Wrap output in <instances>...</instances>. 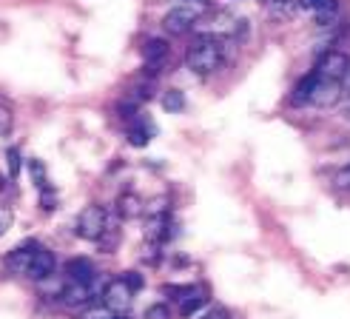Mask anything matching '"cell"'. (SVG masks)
<instances>
[{
	"instance_id": "6da1fadb",
	"label": "cell",
	"mask_w": 350,
	"mask_h": 319,
	"mask_svg": "<svg viewBox=\"0 0 350 319\" xmlns=\"http://www.w3.org/2000/svg\"><path fill=\"white\" fill-rule=\"evenodd\" d=\"M222 63V40L214 34H205L194 43V49L188 51V68L197 75H211L214 68Z\"/></svg>"
},
{
	"instance_id": "44dd1931",
	"label": "cell",
	"mask_w": 350,
	"mask_h": 319,
	"mask_svg": "<svg viewBox=\"0 0 350 319\" xmlns=\"http://www.w3.org/2000/svg\"><path fill=\"white\" fill-rule=\"evenodd\" d=\"M342 109L350 114V63H347V72H345V77H342Z\"/></svg>"
},
{
	"instance_id": "4fadbf2b",
	"label": "cell",
	"mask_w": 350,
	"mask_h": 319,
	"mask_svg": "<svg viewBox=\"0 0 350 319\" xmlns=\"http://www.w3.org/2000/svg\"><path fill=\"white\" fill-rule=\"evenodd\" d=\"M143 58H146V66H148V68L163 66L165 58H168V43H165L163 38H151V40L143 46Z\"/></svg>"
},
{
	"instance_id": "30bf717a",
	"label": "cell",
	"mask_w": 350,
	"mask_h": 319,
	"mask_svg": "<svg viewBox=\"0 0 350 319\" xmlns=\"http://www.w3.org/2000/svg\"><path fill=\"white\" fill-rule=\"evenodd\" d=\"M171 294L177 296V305H180V314L183 316H191V314H197L208 299L200 288H171Z\"/></svg>"
},
{
	"instance_id": "cb8c5ba5",
	"label": "cell",
	"mask_w": 350,
	"mask_h": 319,
	"mask_svg": "<svg viewBox=\"0 0 350 319\" xmlns=\"http://www.w3.org/2000/svg\"><path fill=\"white\" fill-rule=\"evenodd\" d=\"M122 279H126V285L137 294L139 288H143V277H139V274H134V271H129V274H122Z\"/></svg>"
},
{
	"instance_id": "f546056e",
	"label": "cell",
	"mask_w": 350,
	"mask_h": 319,
	"mask_svg": "<svg viewBox=\"0 0 350 319\" xmlns=\"http://www.w3.org/2000/svg\"><path fill=\"white\" fill-rule=\"evenodd\" d=\"M114 319H126V316H114Z\"/></svg>"
},
{
	"instance_id": "277c9868",
	"label": "cell",
	"mask_w": 350,
	"mask_h": 319,
	"mask_svg": "<svg viewBox=\"0 0 350 319\" xmlns=\"http://www.w3.org/2000/svg\"><path fill=\"white\" fill-rule=\"evenodd\" d=\"M131 299H134V291L126 285V279H122V277L106 282V288H103V294H100V303L106 308H111L117 316L131 308Z\"/></svg>"
},
{
	"instance_id": "9a60e30c",
	"label": "cell",
	"mask_w": 350,
	"mask_h": 319,
	"mask_svg": "<svg viewBox=\"0 0 350 319\" xmlns=\"http://www.w3.org/2000/svg\"><path fill=\"white\" fill-rule=\"evenodd\" d=\"M151 134H154V126H146V123L139 120L137 126H131V129H129V143H131V146H137V149H143V146H148Z\"/></svg>"
},
{
	"instance_id": "8fae6325",
	"label": "cell",
	"mask_w": 350,
	"mask_h": 319,
	"mask_svg": "<svg viewBox=\"0 0 350 319\" xmlns=\"http://www.w3.org/2000/svg\"><path fill=\"white\" fill-rule=\"evenodd\" d=\"M66 277H68V282H85V285H92V282L97 279V271H94L92 259L75 257V259L66 262Z\"/></svg>"
},
{
	"instance_id": "603a6c76",
	"label": "cell",
	"mask_w": 350,
	"mask_h": 319,
	"mask_svg": "<svg viewBox=\"0 0 350 319\" xmlns=\"http://www.w3.org/2000/svg\"><path fill=\"white\" fill-rule=\"evenodd\" d=\"M12 222H14V214H12V208H6V205H0V237H3L9 228H12Z\"/></svg>"
},
{
	"instance_id": "7a4b0ae2",
	"label": "cell",
	"mask_w": 350,
	"mask_h": 319,
	"mask_svg": "<svg viewBox=\"0 0 350 319\" xmlns=\"http://www.w3.org/2000/svg\"><path fill=\"white\" fill-rule=\"evenodd\" d=\"M205 6L197 3V0H188V3H180V6H174L165 17H163V26L168 34H185L191 26H197V21L202 17Z\"/></svg>"
},
{
	"instance_id": "9c48e42d",
	"label": "cell",
	"mask_w": 350,
	"mask_h": 319,
	"mask_svg": "<svg viewBox=\"0 0 350 319\" xmlns=\"http://www.w3.org/2000/svg\"><path fill=\"white\" fill-rule=\"evenodd\" d=\"M342 100V83H327V80H317V88H313V97L310 105L317 109H330Z\"/></svg>"
},
{
	"instance_id": "ba28073f",
	"label": "cell",
	"mask_w": 350,
	"mask_h": 319,
	"mask_svg": "<svg viewBox=\"0 0 350 319\" xmlns=\"http://www.w3.org/2000/svg\"><path fill=\"white\" fill-rule=\"evenodd\" d=\"M55 268H57V259H55V254L49 251V248H38V254H34V259H31V268H29V279H34V282H43V279H49V277H55Z\"/></svg>"
},
{
	"instance_id": "e0dca14e",
	"label": "cell",
	"mask_w": 350,
	"mask_h": 319,
	"mask_svg": "<svg viewBox=\"0 0 350 319\" xmlns=\"http://www.w3.org/2000/svg\"><path fill=\"white\" fill-rule=\"evenodd\" d=\"M117 314L111 311V308H106L103 303H92L89 308L83 311V319H114Z\"/></svg>"
},
{
	"instance_id": "2e32d148",
	"label": "cell",
	"mask_w": 350,
	"mask_h": 319,
	"mask_svg": "<svg viewBox=\"0 0 350 319\" xmlns=\"http://www.w3.org/2000/svg\"><path fill=\"white\" fill-rule=\"evenodd\" d=\"M163 109L171 112V114H177V112L185 109V100H183V94L177 92V88H171V92L163 94Z\"/></svg>"
},
{
	"instance_id": "7c38bea8",
	"label": "cell",
	"mask_w": 350,
	"mask_h": 319,
	"mask_svg": "<svg viewBox=\"0 0 350 319\" xmlns=\"http://www.w3.org/2000/svg\"><path fill=\"white\" fill-rule=\"evenodd\" d=\"M143 211H146V205H143V200H139L134 191H126V194H120V197H117V214L122 220H134V217L143 214Z\"/></svg>"
},
{
	"instance_id": "5bb4252c",
	"label": "cell",
	"mask_w": 350,
	"mask_h": 319,
	"mask_svg": "<svg viewBox=\"0 0 350 319\" xmlns=\"http://www.w3.org/2000/svg\"><path fill=\"white\" fill-rule=\"evenodd\" d=\"M313 88H317V75L310 72L305 80L296 83V88L291 92V105H305V103H310V97H313Z\"/></svg>"
},
{
	"instance_id": "d6986e66",
	"label": "cell",
	"mask_w": 350,
	"mask_h": 319,
	"mask_svg": "<svg viewBox=\"0 0 350 319\" xmlns=\"http://www.w3.org/2000/svg\"><path fill=\"white\" fill-rule=\"evenodd\" d=\"M339 9V0H322V3L317 6V14H319V23H325L327 17H334Z\"/></svg>"
},
{
	"instance_id": "d4e9b609",
	"label": "cell",
	"mask_w": 350,
	"mask_h": 319,
	"mask_svg": "<svg viewBox=\"0 0 350 319\" xmlns=\"http://www.w3.org/2000/svg\"><path fill=\"white\" fill-rule=\"evenodd\" d=\"M9 171L12 174L21 171V151H17V149H9Z\"/></svg>"
},
{
	"instance_id": "4316f807",
	"label": "cell",
	"mask_w": 350,
	"mask_h": 319,
	"mask_svg": "<svg viewBox=\"0 0 350 319\" xmlns=\"http://www.w3.org/2000/svg\"><path fill=\"white\" fill-rule=\"evenodd\" d=\"M205 319H228V311H225V308H214L211 314H205Z\"/></svg>"
},
{
	"instance_id": "ac0fdd59",
	"label": "cell",
	"mask_w": 350,
	"mask_h": 319,
	"mask_svg": "<svg viewBox=\"0 0 350 319\" xmlns=\"http://www.w3.org/2000/svg\"><path fill=\"white\" fill-rule=\"evenodd\" d=\"M29 171H31V177H34V183H38V188H40V191H49V183H46V168H43L40 160H29Z\"/></svg>"
},
{
	"instance_id": "5b68a950",
	"label": "cell",
	"mask_w": 350,
	"mask_h": 319,
	"mask_svg": "<svg viewBox=\"0 0 350 319\" xmlns=\"http://www.w3.org/2000/svg\"><path fill=\"white\" fill-rule=\"evenodd\" d=\"M103 294V288H97V279L92 282V285H85V282H68L66 279V288L60 294V303L68 305V308H89L92 299Z\"/></svg>"
},
{
	"instance_id": "7402d4cb",
	"label": "cell",
	"mask_w": 350,
	"mask_h": 319,
	"mask_svg": "<svg viewBox=\"0 0 350 319\" xmlns=\"http://www.w3.org/2000/svg\"><path fill=\"white\" fill-rule=\"evenodd\" d=\"M146 319H171V308L165 303H157L146 311Z\"/></svg>"
},
{
	"instance_id": "3957f363",
	"label": "cell",
	"mask_w": 350,
	"mask_h": 319,
	"mask_svg": "<svg viewBox=\"0 0 350 319\" xmlns=\"http://www.w3.org/2000/svg\"><path fill=\"white\" fill-rule=\"evenodd\" d=\"M109 231V214L103 205H89L83 208V214L77 217V234L83 240H92V242H100Z\"/></svg>"
},
{
	"instance_id": "f1b7e54d",
	"label": "cell",
	"mask_w": 350,
	"mask_h": 319,
	"mask_svg": "<svg viewBox=\"0 0 350 319\" xmlns=\"http://www.w3.org/2000/svg\"><path fill=\"white\" fill-rule=\"evenodd\" d=\"M0 188H3V177H0Z\"/></svg>"
},
{
	"instance_id": "8992f818",
	"label": "cell",
	"mask_w": 350,
	"mask_h": 319,
	"mask_svg": "<svg viewBox=\"0 0 350 319\" xmlns=\"http://www.w3.org/2000/svg\"><path fill=\"white\" fill-rule=\"evenodd\" d=\"M347 63H350V58H345L342 51H327V55L317 63V68H313V75H317V80L342 83V77L347 72Z\"/></svg>"
},
{
	"instance_id": "83f0119b",
	"label": "cell",
	"mask_w": 350,
	"mask_h": 319,
	"mask_svg": "<svg viewBox=\"0 0 350 319\" xmlns=\"http://www.w3.org/2000/svg\"><path fill=\"white\" fill-rule=\"evenodd\" d=\"M322 0H302V9H317Z\"/></svg>"
},
{
	"instance_id": "484cf974",
	"label": "cell",
	"mask_w": 350,
	"mask_h": 319,
	"mask_svg": "<svg viewBox=\"0 0 350 319\" xmlns=\"http://www.w3.org/2000/svg\"><path fill=\"white\" fill-rule=\"evenodd\" d=\"M336 186H339V188H350V166L336 174Z\"/></svg>"
},
{
	"instance_id": "52a82bcc",
	"label": "cell",
	"mask_w": 350,
	"mask_h": 319,
	"mask_svg": "<svg viewBox=\"0 0 350 319\" xmlns=\"http://www.w3.org/2000/svg\"><path fill=\"white\" fill-rule=\"evenodd\" d=\"M38 242H23V245H17L14 251H9L6 257V268L17 277H29V268H31V259L34 254H38Z\"/></svg>"
},
{
	"instance_id": "ffe728a7",
	"label": "cell",
	"mask_w": 350,
	"mask_h": 319,
	"mask_svg": "<svg viewBox=\"0 0 350 319\" xmlns=\"http://www.w3.org/2000/svg\"><path fill=\"white\" fill-rule=\"evenodd\" d=\"M9 131H12V109L0 103V140H3Z\"/></svg>"
}]
</instances>
